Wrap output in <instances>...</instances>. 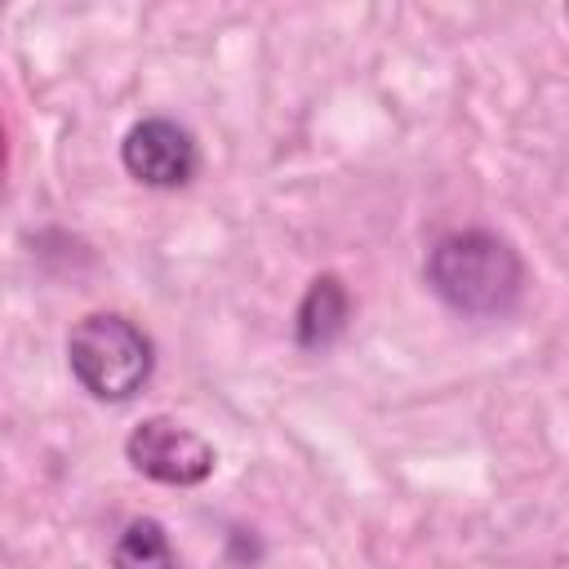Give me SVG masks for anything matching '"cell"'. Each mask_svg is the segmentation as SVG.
<instances>
[{"label":"cell","instance_id":"obj_1","mask_svg":"<svg viewBox=\"0 0 569 569\" xmlns=\"http://www.w3.org/2000/svg\"><path fill=\"white\" fill-rule=\"evenodd\" d=\"M431 289L462 316H498L520 293V258L489 231H453L427 258Z\"/></svg>","mask_w":569,"mask_h":569},{"label":"cell","instance_id":"obj_2","mask_svg":"<svg viewBox=\"0 0 569 569\" xmlns=\"http://www.w3.org/2000/svg\"><path fill=\"white\" fill-rule=\"evenodd\" d=\"M67 360L80 387L98 400H129L151 373V342L124 316H84L67 338Z\"/></svg>","mask_w":569,"mask_h":569},{"label":"cell","instance_id":"obj_3","mask_svg":"<svg viewBox=\"0 0 569 569\" xmlns=\"http://www.w3.org/2000/svg\"><path fill=\"white\" fill-rule=\"evenodd\" d=\"M124 453L142 476H151L160 485H200L213 471V449L196 431H187L169 418L138 422Z\"/></svg>","mask_w":569,"mask_h":569},{"label":"cell","instance_id":"obj_4","mask_svg":"<svg viewBox=\"0 0 569 569\" xmlns=\"http://www.w3.org/2000/svg\"><path fill=\"white\" fill-rule=\"evenodd\" d=\"M124 169L147 187H182L196 173V147L173 120H142L120 147Z\"/></svg>","mask_w":569,"mask_h":569},{"label":"cell","instance_id":"obj_5","mask_svg":"<svg viewBox=\"0 0 569 569\" xmlns=\"http://www.w3.org/2000/svg\"><path fill=\"white\" fill-rule=\"evenodd\" d=\"M347 325V289L333 276L311 280L302 307H298V342L302 347H325L342 333Z\"/></svg>","mask_w":569,"mask_h":569},{"label":"cell","instance_id":"obj_6","mask_svg":"<svg viewBox=\"0 0 569 569\" xmlns=\"http://www.w3.org/2000/svg\"><path fill=\"white\" fill-rule=\"evenodd\" d=\"M111 565L116 569H173V547L156 520H133V525H124V533L111 551Z\"/></svg>","mask_w":569,"mask_h":569}]
</instances>
